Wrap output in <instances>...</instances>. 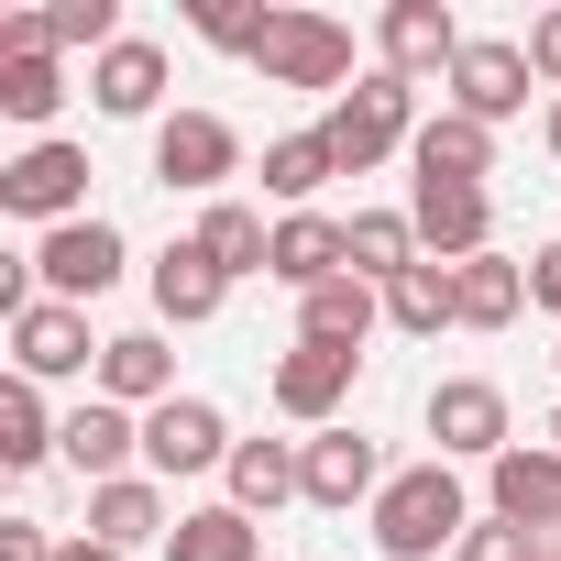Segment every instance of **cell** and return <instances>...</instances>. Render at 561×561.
<instances>
[{"label": "cell", "instance_id": "7402d4cb", "mask_svg": "<svg viewBox=\"0 0 561 561\" xmlns=\"http://www.w3.org/2000/svg\"><path fill=\"white\" fill-rule=\"evenodd\" d=\"M220 298H231V275H220V264L198 253V231L154 253V320H176V331H198V320H220Z\"/></svg>", "mask_w": 561, "mask_h": 561}, {"label": "cell", "instance_id": "5bb4252c", "mask_svg": "<svg viewBox=\"0 0 561 561\" xmlns=\"http://www.w3.org/2000/svg\"><path fill=\"white\" fill-rule=\"evenodd\" d=\"M375 45H386V78H408V89H419V78H451L473 34H462V23L440 12V0H386V23H375Z\"/></svg>", "mask_w": 561, "mask_h": 561}, {"label": "cell", "instance_id": "d4e9b609", "mask_svg": "<svg viewBox=\"0 0 561 561\" xmlns=\"http://www.w3.org/2000/svg\"><path fill=\"white\" fill-rule=\"evenodd\" d=\"M198 253L242 287V275H264V264H275V220H264V209H242V198H209V209H198Z\"/></svg>", "mask_w": 561, "mask_h": 561}, {"label": "cell", "instance_id": "ab89813d", "mask_svg": "<svg viewBox=\"0 0 561 561\" xmlns=\"http://www.w3.org/2000/svg\"><path fill=\"white\" fill-rule=\"evenodd\" d=\"M550 451H561V408H550Z\"/></svg>", "mask_w": 561, "mask_h": 561}, {"label": "cell", "instance_id": "d6986e66", "mask_svg": "<svg viewBox=\"0 0 561 561\" xmlns=\"http://www.w3.org/2000/svg\"><path fill=\"white\" fill-rule=\"evenodd\" d=\"M408 165H419V176H451V187H484V176H495V133H484L473 111H451V100H440V111L419 122Z\"/></svg>", "mask_w": 561, "mask_h": 561}, {"label": "cell", "instance_id": "ac0fdd59", "mask_svg": "<svg viewBox=\"0 0 561 561\" xmlns=\"http://www.w3.org/2000/svg\"><path fill=\"white\" fill-rule=\"evenodd\" d=\"M89 100H100V122H154V111H165V45L122 34V45L89 67Z\"/></svg>", "mask_w": 561, "mask_h": 561}, {"label": "cell", "instance_id": "4fadbf2b", "mask_svg": "<svg viewBox=\"0 0 561 561\" xmlns=\"http://www.w3.org/2000/svg\"><path fill=\"white\" fill-rule=\"evenodd\" d=\"M430 440H440V462H495V451H517V440H506V386H484V375L430 386Z\"/></svg>", "mask_w": 561, "mask_h": 561}, {"label": "cell", "instance_id": "836d02e7", "mask_svg": "<svg viewBox=\"0 0 561 561\" xmlns=\"http://www.w3.org/2000/svg\"><path fill=\"white\" fill-rule=\"evenodd\" d=\"M451 561H539V539L528 528H506V517H484V528H462V550Z\"/></svg>", "mask_w": 561, "mask_h": 561}, {"label": "cell", "instance_id": "9c48e42d", "mask_svg": "<svg viewBox=\"0 0 561 561\" xmlns=\"http://www.w3.org/2000/svg\"><path fill=\"white\" fill-rule=\"evenodd\" d=\"M298 484H309L320 517H353V506L386 495V451H375L364 430H309V440H298Z\"/></svg>", "mask_w": 561, "mask_h": 561}, {"label": "cell", "instance_id": "603a6c76", "mask_svg": "<svg viewBox=\"0 0 561 561\" xmlns=\"http://www.w3.org/2000/svg\"><path fill=\"white\" fill-rule=\"evenodd\" d=\"M220 506H242V517H275L287 495H309L298 484V440H231V462H220Z\"/></svg>", "mask_w": 561, "mask_h": 561}, {"label": "cell", "instance_id": "b9f144b4", "mask_svg": "<svg viewBox=\"0 0 561 561\" xmlns=\"http://www.w3.org/2000/svg\"><path fill=\"white\" fill-rule=\"evenodd\" d=\"M550 364H561V353H550Z\"/></svg>", "mask_w": 561, "mask_h": 561}, {"label": "cell", "instance_id": "d6a6232c", "mask_svg": "<svg viewBox=\"0 0 561 561\" xmlns=\"http://www.w3.org/2000/svg\"><path fill=\"white\" fill-rule=\"evenodd\" d=\"M264 23H275L264 0H187V34H198V45H220V56H253V45H264Z\"/></svg>", "mask_w": 561, "mask_h": 561}, {"label": "cell", "instance_id": "83f0119b", "mask_svg": "<svg viewBox=\"0 0 561 561\" xmlns=\"http://www.w3.org/2000/svg\"><path fill=\"white\" fill-rule=\"evenodd\" d=\"M67 451V419H45V386H0V462H12V473H34V462H56Z\"/></svg>", "mask_w": 561, "mask_h": 561}, {"label": "cell", "instance_id": "9a60e30c", "mask_svg": "<svg viewBox=\"0 0 561 561\" xmlns=\"http://www.w3.org/2000/svg\"><path fill=\"white\" fill-rule=\"evenodd\" d=\"M528 89H539V78H528V45H506V34H473L462 67H451V111H473L484 133H495L506 111H528Z\"/></svg>", "mask_w": 561, "mask_h": 561}, {"label": "cell", "instance_id": "7c38bea8", "mask_svg": "<svg viewBox=\"0 0 561 561\" xmlns=\"http://www.w3.org/2000/svg\"><path fill=\"white\" fill-rule=\"evenodd\" d=\"M484 506H495L506 528H528V539H561V451H550V440L495 451V462H484Z\"/></svg>", "mask_w": 561, "mask_h": 561}, {"label": "cell", "instance_id": "6da1fadb", "mask_svg": "<svg viewBox=\"0 0 561 561\" xmlns=\"http://www.w3.org/2000/svg\"><path fill=\"white\" fill-rule=\"evenodd\" d=\"M364 528H375V550L386 561H451L462 550V528H473V506H462V473L430 451V462H408V473H386V495L364 506Z\"/></svg>", "mask_w": 561, "mask_h": 561}, {"label": "cell", "instance_id": "ba28073f", "mask_svg": "<svg viewBox=\"0 0 561 561\" xmlns=\"http://www.w3.org/2000/svg\"><path fill=\"white\" fill-rule=\"evenodd\" d=\"M408 220H419V253H430V264H473V253H495V198H484V187L408 176Z\"/></svg>", "mask_w": 561, "mask_h": 561}, {"label": "cell", "instance_id": "4316f807", "mask_svg": "<svg viewBox=\"0 0 561 561\" xmlns=\"http://www.w3.org/2000/svg\"><path fill=\"white\" fill-rule=\"evenodd\" d=\"M451 298H462V331H506V320L528 309V264L473 253V264H451Z\"/></svg>", "mask_w": 561, "mask_h": 561}, {"label": "cell", "instance_id": "8d00e7d4", "mask_svg": "<svg viewBox=\"0 0 561 561\" xmlns=\"http://www.w3.org/2000/svg\"><path fill=\"white\" fill-rule=\"evenodd\" d=\"M528 309H550V320H561V242H539V253H528Z\"/></svg>", "mask_w": 561, "mask_h": 561}, {"label": "cell", "instance_id": "3957f363", "mask_svg": "<svg viewBox=\"0 0 561 561\" xmlns=\"http://www.w3.org/2000/svg\"><path fill=\"white\" fill-rule=\"evenodd\" d=\"M23 264H34V287H45V298H67V309H89V298H111V287H122V264H133V242H122V231H111V220L89 209V220H67V231H45V242H34Z\"/></svg>", "mask_w": 561, "mask_h": 561}, {"label": "cell", "instance_id": "f1b7e54d", "mask_svg": "<svg viewBox=\"0 0 561 561\" xmlns=\"http://www.w3.org/2000/svg\"><path fill=\"white\" fill-rule=\"evenodd\" d=\"M331 176H342L331 133H275V144H264V198H287V209H309V198H320Z\"/></svg>", "mask_w": 561, "mask_h": 561}, {"label": "cell", "instance_id": "2e32d148", "mask_svg": "<svg viewBox=\"0 0 561 561\" xmlns=\"http://www.w3.org/2000/svg\"><path fill=\"white\" fill-rule=\"evenodd\" d=\"M275 287H298V298H320L331 287V275H353V242H342V220L331 209H287V220H275Z\"/></svg>", "mask_w": 561, "mask_h": 561}, {"label": "cell", "instance_id": "ffe728a7", "mask_svg": "<svg viewBox=\"0 0 561 561\" xmlns=\"http://www.w3.org/2000/svg\"><path fill=\"white\" fill-rule=\"evenodd\" d=\"M56 462H78L89 484H122V473L144 462V419H133V408H111V397H89V408L67 419V451H56Z\"/></svg>", "mask_w": 561, "mask_h": 561}, {"label": "cell", "instance_id": "60d3db41", "mask_svg": "<svg viewBox=\"0 0 561 561\" xmlns=\"http://www.w3.org/2000/svg\"><path fill=\"white\" fill-rule=\"evenodd\" d=\"M539 561H561V539H539Z\"/></svg>", "mask_w": 561, "mask_h": 561}, {"label": "cell", "instance_id": "e0dca14e", "mask_svg": "<svg viewBox=\"0 0 561 561\" xmlns=\"http://www.w3.org/2000/svg\"><path fill=\"white\" fill-rule=\"evenodd\" d=\"M100 397L133 408V419H154V408L176 397V353H165V331H111V342H100Z\"/></svg>", "mask_w": 561, "mask_h": 561}, {"label": "cell", "instance_id": "52a82bcc", "mask_svg": "<svg viewBox=\"0 0 561 561\" xmlns=\"http://www.w3.org/2000/svg\"><path fill=\"white\" fill-rule=\"evenodd\" d=\"M353 375H364V353H342V342H287V353H275V375H264V397L287 408L298 430H342Z\"/></svg>", "mask_w": 561, "mask_h": 561}, {"label": "cell", "instance_id": "4dcf8cb0", "mask_svg": "<svg viewBox=\"0 0 561 561\" xmlns=\"http://www.w3.org/2000/svg\"><path fill=\"white\" fill-rule=\"evenodd\" d=\"M165 561H264V528L242 506H187L176 539H165Z\"/></svg>", "mask_w": 561, "mask_h": 561}, {"label": "cell", "instance_id": "30bf717a", "mask_svg": "<svg viewBox=\"0 0 561 561\" xmlns=\"http://www.w3.org/2000/svg\"><path fill=\"white\" fill-rule=\"evenodd\" d=\"M12 375H23V386H67V375H100L89 309H67V298H34V309L12 320Z\"/></svg>", "mask_w": 561, "mask_h": 561}, {"label": "cell", "instance_id": "8fae6325", "mask_svg": "<svg viewBox=\"0 0 561 561\" xmlns=\"http://www.w3.org/2000/svg\"><path fill=\"white\" fill-rule=\"evenodd\" d=\"M231 462V419L209 408V397H165L154 419H144V473L154 484H176V473H220Z\"/></svg>", "mask_w": 561, "mask_h": 561}, {"label": "cell", "instance_id": "f546056e", "mask_svg": "<svg viewBox=\"0 0 561 561\" xmlns=\"http://www.w3.org/2000/svg\"><path fill=\"white\" fill-rule=\"evenodd\" d=\"M462 320V298H451V264H408L397 287H386V331H408V342H440Z\"/></svg>", "mask_w": 561, "mask_h": 561}, {"label": "cell", "instance_id": "44dd1931", "mask_svg": "<svg viewBox=\"0 0 561 561\" xmlns=\"http://www.w3.org/2000/svg\"><path fill=\"white\" fill-rule=\"evenodd\" d=\"M89 539L111 550H144V539H176V506L154 473H122V484H89Z\"/></svg>", "mask_w": 561, "mask_h": 561}, {"label": "cell", "instance_id": "7a4b0ae2", "mask_svg": "<svg viewBox=\"0 0 561 561\" xmlns=\"http://www.w3.org/2000/svg\"><path fill=\"white\" fill-rule=\"evenodd\" d=\"M320 133H331L342 176H364V165H386V154H408V144H419V89L375 67V78H353V89L331 100V122H320Z\"/></svg>", "mask_w": 561, "mask_h": 561}, {"label": "cell", "instance_id": "484cf974", "mask_svg": "<svg viewBox=\"0 0 561 561\" xmlns=\"http://www.w3.org/2000/svg\"><path fill=\"white\" fill-rule=\"evenodd\" d=\"M342 242H353V275H364V287H397L408 264H430L408 209H353V220H342Z\"/></svg>", "mask_w": 561, "mask_h": 561}, {"label": "cell", "instance_id": "f35d334b", "mask_svg": "<svg viewBox=\"0 0 561 561\" xmlns=\"http://www.w3.org/2000/svg\"><path fill=\"white\" fill-rule=\"evenodd\" d=\"M539 144H550V154H561V100H550V122H539Z\"/></svg>", "mask_w": 561, "mask_h": 561}, {"label": "cell", "instance_id": "d590c367", "mask_svg": "<svg viewBox=\"0 0 561 561\" xmlns=\"http://www.w3.org/2000/svg\"><path fill=\"white\" fill-rule=\"evenodd\" d=\"M0 561H56V539H45V517H0Z\"/></svg>", "mask_w": 561, "mask_h": 561}, {"label": "cell", "instance_id": "5b68a950", "mask_svg": "<svg viewBox=\"0 0 561 561\" xmlns=\"http://www.w3.org/2000/svg\"><path fill=\"white\" fill-rule=\"evenodd\" d=\"M0 209L12 220H34V231H67V220H89V154L78 144H23L12 165H0Z\"/></svg>", "mask_w": 561, "mask_h": 561}, {"label": "cell", "instance_id": "277c9868", "mask_svg": "<svg viewBox=\"0 0 561 561\" xmlns=\"http://www.w3.org/2000/svg\"><path fill=\"white\" fill-rule=\"evenodd\" d=\"M253 78L264 89H353V34L331 12H275L253 45Z\"/></svg>", "mask_w": 561, "mask_h": 561}, {"label": "cell", "instance_id": "cb8c5ba5", "mask_svg": "<svg viewBox=\"0 0 561 561\" xmlns=\"http://www.w3.org/2000/svg\"><path fill=\"white\" fill-rule=\"evenodd\" d=\"M375 320H386V287H364V275H331L320 298H298V342H342V353H364Z\"/></svg>", "mask_w": 561, "mask_h": 561}, {"label": "cell", "instance_id": "8992f818", "mask_svg": "<svg viewBox=\"0 0 561 561\" xmlns=\"http://www.w3.org/2000/svg\"><path fill=\"white\" fill-rule=\"evenodd\" d=\"M242 176V133L220 111H165L154 122V187H187V198H220Z\"/></svg>", "mask_w": 561, "mask_h": 561}, {"label": "cell", "instance_id": "e575fe53", "mask_svg": "<svg viewBox=\"0 0 561 561\" xmlns=\"http://www.w3.org/2000/svg\"><path fill=\"white\" fill-rule=\"evenodd\" d=\"M528 78H539V89H561V12H539V23H528Z\"/></svg>", "mask_w": 561, "mask_h": 561}, {"label": "cell", "instance_id": "1f68e13d", "mask_svg": "<svg viewBox=\"0 0 561 561\" xmlns=\"http://www.w3.org/2000/svg\"><path fill=\"white\" fill-rule=\"evenodd\" d=\"M67 111V67L56 56H0V122H23L45 144V122Z\"/></svg>", "mask_w": 561, "mask_h": 561}, {"label": "cell", "instance_id": "74e56055", "mask_svg": "<svg viewBox=\"0 0 561 561\" xmlns=\"http://www.w3.org/2000/svg\"><path fill=\"white\" fill-rule=\"evenodd\" d=\"M56 561H133V550H111V539H56Z\"/></svg>", "mask_w": 561, "mask_h": 561}]
</instances>
